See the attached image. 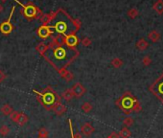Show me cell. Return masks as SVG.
Returning a JSON list of instances; mask_svg holds the SVG:
<instances>
[{
	"mask_svg": "<svg viewBox=\"0 0 163 138\" xmlns=\"http://www.w3.org/2000/svg\"><path fill=\"white\" fill-rule=\"evenodd\" d=\"M78 56L79 51L76 48L68 47L65 44L59 45L53 41L48 45L47 51L43 55L45 59L58 71L69 65Z\"/></svg>",
	"mask_w": 163,
	"mask_h": 138,
	"instance_id": "1",
	"label": "cell"
},
{
	"mask_svg": "<svg viewBox=\"0 0 163 138\" xmlns=\"http://www.w3.org/2000/svg\"><path fill=\"white\" fill-rule=\"evenodd\" d=\"M82 23L78 19H73L63 9L60 8L54 12V16L50 26L58 34L62 36H69L75 34L80 29Z\"/></svg>",
	"mask_w": 163,
	"mask_h": 138,
	"instance_id": "2",
	"label": "cell"
},
{
	"mask_svg": "<svg viewBox=\"0 0 163 138\" xmlns=\"http://www.w3.org/2000/svg\"><path fill=\"white\" fill-rule=\"evenodd\" d=\"M15 2L17 3L22 8L21 13L28 20L32 19H38L40 18L42 16V12L39 8H38L36 5H34L32 2H28L27 4L21 3L19 0H15Z\"/></svg>",
	"mask_w": 163,
	"mask_h": 138,
	"instance_id": "3",
	"label": "cell"
},
{
	"mask_svg": "<svg viewBox=\"0 0 163 138\" xmlns=\"http://www.w3.org/2000/svg\"><path fill=\"white\" fill-rule=\"evenodd\" d=\"M136 101H137L136 98H134L130 92L127 91L118 101H116V105H118L126 114H130L133 111V107Z\"/></svg>",
	"mask_w": 163,
	"mask_h": 138,
	"instance_id": "4",
	"label": "cell"
},
{
	"mask_svg": "<svg viewBox=\"0 0 163 138\" xmlns=\"http://www.w3.org/2000/svg\"><path fill=\"white\" fill-rule=\"evenodd\" d=\"M49 90V89H48ZM46 91V92H38L37 90H34V92L36 94L39 95V97L41 98V101H42V104L46 107V109H51V108L53 107V105L57 103L56 100H57V95L56 93H54L53 91ZM59 102V101H58Z\"/></svg>",
	"mask_w": 163,
	"mask_h": 138,
	"instance_id": "5",
	"label": "cell"
},
{
	"mask_svg": "<svg viewBox=\"0 0 163 138\" xmlns=\"http://www.w3.org/2000/svg\"><path fill=\"white\" fill-rule=\"evenodd\" d=\"M15 9H16V7L13 6L11 13H10V16H9V18L7 20L3 21L1 24H0V32H1L3 35L11 34L13 32V26L12 24V17H13V12H15Z\"/></svg>",
	"mask_w": 163,
	"mask_h": 138,
	"instance_id": "6",
	"label": "cell"
},
{
	"mask_svg": "<svg viewBox=\"0 0 163 138\" xmlns=\"http://www.w3.org/2000/svg\"><path fill=\"white\" fill-rule=\"evenodd\" d=\"M150 90L163 104V80H162V78L159 80H157L155 84L152 85V87H150Z\"/></svg>",
	"mask_w": 163,
	"mask_h": 138,
	"instance_id": "7",
	"label": "cell"
},
{
	"mask_svg": "<svg viewBox=\"0 0 163 138\" xmlns=\"http://www.w3.org/2000/svg\"><path fill=\"white\" fill-rule=\"evenodd\" d=\"M54 32L55 31L53 30V28L50 25H41L38 29V35L40 39H47L52 34H54Z\"/></svg>",
	"mask_w": 163,
	"mask_h": 138,
	"instance_id": "8",
	"label": "cell"
},
{
	"mask_svg": "<svg viewBox=\"0 0 163 138\" xmlns=\"http://www.w3.org/2000/svg\"><path fill=\"white\" fill-rule=\"evenodd\" d=\"M79 43H80V40L78 39V36H77L75 34L64 36V44L66 46H68V47L76 48V46Z\"/></svg>",
	"mask_w": 163,
	"mask_h": 138,
	"instance_id": "9",
	"label": "cell"
},
{
	"mask_svg": "<svg viewBox=\"0 0 163 138\" xmlns=\"http://www.w3.org/2000/svg\"><path fill=\"white\" fill-rule=\"evenodd\" d=\"M71 90L73 92L74 97H81V96H83L85 93V88L81 82H76V84L71 87Z\"/></svg>",
	"mask_w": 163,
	"mask_h": 138,
	"instance_id": "10",
	"label": "cell"
},
{
	"mask_svg": "<svg viewBox=\"0 0 163 138\" xmlns=\"http://www.w3.org/2000/svg\"><path fill=\"white\" fill-rule=\"evenodd\" d=\"M54 112H55L57 115H62L63 113H64L65 111H66V107L64 105H62L60 101L59 102H57V103H55L53 105V107H52V108H51Z\"/></svg>",
	"mask_w": 163,
	"mask_h": 138,
	"instance_id": "11",
	"label": "cell"
},
{
	"mask_svg": "<svg viewBox=\"0 0 163 138\" xmlns=\"http://www.w3.org/2000/svg\"><path fill=\"white\" fill-rule=\"evenodd\" d=\"M94 131H95V128H93V126L91 125V124H89V123L83 124V125L81 126V131L85 136L91 135L92 133L94 132Z\"/></svg>",
	"mask_w": 163,
	"mask_h": 138,
	"instance_id": "12",
	"label": "cell"
},
{
	"mask_svg": "<svg viewBox=\"0 0 163 138\" xmlns=\"http://www.w3.org/2000/svg\"><path fill=\"white\" fill-rule=\"evenodd\" d=\"M58 72L60 73V75L63 78V79H65L67 82H69L73 79V74H72L70 71L67 70L66 68H62L61 70H59Z\"/></svg>",
	"mask_w": 163,
	"mask_h": 138,
	"instance_id": "13",
	"label": "cell"
},
{
	"mask_svg": "<svg viewBox=\"0 0 163 138\" xmlns=\"http://www.w3.org/2000/svg\"><path fill=\"white\" fill-rule=\"evenodd\" d=\"M148 39H150L151 41H153V42H157V41L160 40L161 35H160V33H158L157 31L153 30L148 34Z\"/></svg>",
	"mask_w": 163,
	"mask_h": 138,
	"instance_id": "14",
	"label": "cell"
},
{
	"mask_svg": "<svg viewBox=\"0 0 163 138\" xmlns=\"http://www.w3.org/2000/svg\"><path fill=\"white\" fill-rule=\"evenodd\" d=\"M53 16H54V12L50 13H46V15H42L41 17H40V21H41L42 25H50Z\"/></svg>",
	"mask_w": 163,
	"mask_h": 138,
	"instance_id": "15",
	"label": "cell"
},
{
	"mask_svg": "<svg viewBox=\"0 0 163 138\" xmlns=\"http://www.w3.org/2000/svg\"><path fill=\"white\" fill-rule=\"evenodd\" d=\"M28 120H29L28 116H27L25 113L19 112V117H17L16 123L19 126H24V125H26L27 123H28Z\"/></svg>",
	"mask_w": 163,
	"mask_h": 138,
	"instance_id": "16",
	"label": "cell"
},
{
	"mask_svg": "<svg viewBox=\"0 0 163 138\" xmlns=\"http://www.w3.org/2000/svg\"><path fill=\"white\" fill-rule=\"evenodd\" d=\"M136 47L140 51H145L149 47V42L145 39H140L136 42Z\"/></svg>",
	"mask_w": 163,
	"mask_h": 138,
	"instance_id": "17",
	"label": "cell"
},
{
	"mask_svg": "<svg viewBox=\"0 0 163 138\" xmlns=\"http://www.w3.org/2000/svg\"><path fill=\"white\" fill-rule=\"evenodd\" d=\"M119 137L121 138H130L132 136V131L129 130V128L127 127H123L121 128V131H119Z\"/></svg>",
	"mask_w": 163,
	"mask_h": 138,
	"instance_id": "18",
	"label": "cell"
},
{
	"mask_svg": "<svg viewBox=\"0 0 163 138\" xmlns=\"http://www.w3.org/2000/svg\"><path fill=\"white\" fill-rule=\"evenodd\" d=\"M0 111H1L5 116H9L13 111V108L11 107L10 105H8V104H5V105H2V108H0Z\"/></svg>",
	"mask_w": 163,
	"mask_h": 138,
	"instance_id": "19",
	"label": "cell"
},
{
	"mask_svg": "<svg viewBox=\"0 0 163 138\" xmlns=\"http://www.w3.org/2000/svg\"><path fill=\"white\" fill-rule=\"evenodd\" d=\"M37 51L40 54V55H44V53L47 51V49H48V45L45 43V42H39L38 45H37Z\"/></svg>",
	"mask_w": 163,
	"mask_h": 138,
	"instance_id": "20",
	"label": "cell"
},
{
	"mask_svg": "<svg viewBox=\"0 0 163 138\" xmlns=\"http://www.w3.org/2000/svg\"><path fill=\"white\" fill-rule=\"evenodd\" d=\"M153 8L157 13L161 15V13H163V1L162 0H158V1L155 3V5H153Z\"/></svg>",
	"mask_w": 163,
	"mask_h": 138,
	"instance_id": "21",
	"label": "cell"
},
{
	"mask_svg": "<svg viewBox=\"0 0 163 138\" xmlns=\"http://www.w3.org/2000/svg\"><path fill=\"white\" fill-rule=\"evenodd\" d=\"M62 98L64 99L65 101H71L72 99L74 98V94H73V92H72L71 88H67L64 92H63Z\"/></svg>",
	"mask_w": 163,
	"mask_h": 138,
	"instance_id": "22",
	"label": "cell"
},
{
	"mask_svg": "<svg viewBox=\"0 0 163 138\" xmlns=\"http://www.w3.org/2000/svg\"><path fill=\"white\" fill-rule=\"evenodd\" d=\"M111 65L115 68H120L122 65H123V61L119 58H114L111 61Z\"/></svg>",
	"mask_w": 163,
	"mask_h": 138,
	"instance_id": "23",
	"label": "cell"
},
{
	"mask_svg": "<svg viewBox=\"0 0 163 138\" xmlns=\"http://www.w3.org/2000/svg\"><path fill=\"white\" fill-rule=\"evenodd\" d=\"M92 105L88 103V102H85L83 104V105H82V109H83V111L85 112V113H88L92 110Z\"/></svg>",
	"mask_w": 163,
	"mask_h": 138,
	"instance_id": "24",
	"label": "cell"
},
{
	"mask_svg": "<svg viewBox=\"0 0 163 138\" xmlns=\"http://www.w3.org/2000/svg\"><path fill=\"white\" fill-rule=\"evenodd\" d=\"M133 123H134V120L132 118V117H126L124 120H123V124H124V127H127V128H130V127H132L133 125Z\"/></svg>",
	"mask_w": 163,
	"mask_h": 138,
	"instance_id": "25",
	"label": "cell"
},
{
	"mask_svg": "<svg viewBox=\"0 0 163 138\" xmlns=\"http://www.w3.org/2000/svg\"><path fill=\"white\" fill-rule=\"evenodd\" d=\"M138 10L137 9H135V8H132V9H130V10L128 11V16H129V17H130V18H135L137 16H138Z\"/></svg>",
	"mask_w": 163,
	"mask_h": 138,
	"instance_id": "26",
	"label": "cell"
},
{
	"mask_svg": "<svg viewBox=\"0 0 163 138\" xmlns=\"http://www.w3.org/2000/svg\"><path fill=\"white\" fill-rule=\"evenodd\" d=\"M10 133V128L7 127V126H1L0 127V135L2 136H6Z\"/></svg>",
	"mask_w": 163,
	"mask_h": 138,
	"instance_id": "27",
	"label": "cell"
},
{
	"mask_svg": "<svg viewBox=\"0 0 163 138\" xmlns=\"http://www.w3.org/2000/svg\"><path fill=\"white\" fill-rule=\"evenodd\" d=\"M39 138H48V131L45 128H41L39 131Z\"/></svg>",
	"mask_w": 163,
	"mask_h": 138,
	"instance_id": "28",
	"label": "cell"
},
{
	"mask_svg": "<svg viewBox=\"0 0 163 138\" xmlns=\"http://www.w3.org/2000/svg\"><path fill=\"white\" fill-rule=\"evenodd\" d=\"M142 63H143V65H145V66H149L152 63V59L149 56H145L142 59Z\"/></svg>",
	"mask_w": 163,
	"mask_h": 138,
	"instance_id": "29",
	"label": "cell"
},
{
	"mask_svg": "<svg viewBox=\"0 0 163 138\" xmlns=\"http://www.w3.org/2000/svg\"><path fill=\"white\" fill-rule=\"evenodd\" d=\"M141 105H140V103L138 102V101H136V102L134 103L133 105V111L134 112H139V111H141Z\"/></svg>",
	"mask_w": 163,
	"mask_h": 138,
	"instance_id": "30",
	"label": "cell"
},
{
	"mask_svg": "<svg viewBox=\"0 0 163 138\" xmlns=\"http://www.w3.org/2000/svg\"><path fill=\"white\" fill-rule=\"evenodd\" d=\"M19 112H17V111H15V110H13V111L9 115V116H10V118H11V120L13 121V122H16V119H17V117H19Z\"/></svg>",
	"mask_w": 163,
	"mask_h": 138,
	"instance_id": "31",
	"label": "cell"
},
{
	"mask_svg": "<svg viewBox=\"0 0 163 138\" xmlns=\"http://www.w3.org/2000/svg\"><path fill=\"white\" fill-rule=\"evenodd\" d=\"M81 42L84 46L87 47V46H89L90 44H91V40H90V39H88V38H84V39H83V40H82Z\"/></svg>",
	"mask_w": 163,
	"mask_h": 138,
	"instance_id": "32",
	"label": "cell"
},
{
	"mask_svg": "<svg viewBox=\"0 0 163 138\" xmlns=\"http://www.w3.org/2000/svg\"><path fill=\"white\" fill-rule=\"evenodd\" d=\"M107 138H120L119 137V134L117 132H115V131H113V132H111L110 135H108Z\"/></svg>",
	"mask_w": 163,
	"mask_h": 138,
	"instance_id": "33",
	"label": "cell"
},
{
	"mask_svg": "<svg viewBox=\"0 0 163 138\" xmlns=\"http://www.w3.org/2000/svg\"><path fill=\"white\" fill-rule=\"evenodd\" d=\"M68 122H69V127H70V132H71V135H72V138H76L75 137V135H74V133H73V128H72V122H71V120L69 119L68 120ZM78 138H80V135L78 134Z\"/></svg>",
	"mask_w": 163,
	"mask_h": 138,
	"instance_id": "34",
	"label": "cell"
},
{
	"mask_svg": "<svg viewBox=\"0 0 163 138\" xmlns=\"http://www.w3.org/2000/svg\"><path fill=\"white\" fill-rule=\"evenodd\" d=\"M6 79V75H5V73H4L2 70H0V82H2L4 80Z\"/></svg>",
	"mask_w": 163,
	"mask_h": 138,
	"instance_id": "35",
	"label": "cell"
},
{
	"mask_svg": "<svg viewBox=\"0 0 163 138\" xmlns=\"http://www.w3.org/2000/svg\"><path fill=\"white\" fill-rule=\"evenodd\" d=\"M3 11V6L1 5V3H0V13Z\"/></svg>",
	"mask_w": 163,
	"mask_h": 138,
	"instance_id": "36",
	"label": "cell"
},
{
	"mask_svg": "<svg viewBox=\"0 0 163 138\" xmlns=\"http://www.w3.org/2000/svg\"><path fill=\"white\" fill-rule=\"evenodd\" d=\"M1 1H2V2H6V1H7V0H1Z\"/></svg>",
	"mask_w": 163,
	"mask_h": 138,
	"instance_id": "37",
	"label": "cell"
}]
</instances>
